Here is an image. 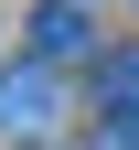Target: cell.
<instances>
[{
  "label": "cell",
  "instance_id": "1",
  "mask_svg": "<svg viewBox=\"0 0 139 150\" xmlns=\"http://www.w3.org/2000/svg\"><path fill=\"white\" fill-rule=\"evenodd\" d=\"M54 107H64V86H54V64H43V54L0 75V129H11V139H32V129H54Z\"/></svg>",
  "mask_w": 139,
  "mask_h": 150
},
{
  "label": "cell",
  "instance_id": "2",
  "mask_svg": "<svg viewBox=\"0 0 139 150\" xmlns=\"http://www.w3.org/2000/svg\"><path fill=\"white\" fill-rule=\"evenodd\" d=\"M32 54H43V64H86V54H96L86 0H43V11H32Z\"/></svg>",
  "mask_w": 139,
  "mask_h": 150
},
{
  "label": "cell",
  "instance_id": "3",
  "mask_svg": "<svg viewBox=\"0 0 139 150\" xmlns=\"http://www.w3.org/2000/svg\"><path fill=\"white\" fill-rule=\"evenodd\" d=\"M96 86H107L118 107H139V43H128V54H107V75H96Z\"/></svg>",
  "mask_w": 139,
  "mask_h": 150
},
{
  "label": "cell",
  "instance_id": "4",
  "mask_svg": "<svg viewBox=\"0 0 139 150\" xmlns=\"http://www.w3.org/2000/svg\"><path fill=\"white\" fill-rule=\"evenodd\" d=\"M96 150H139V107H107L96 118Z\"/></svg>",
  "mask_w": 139,
  "mask_h": 150
}]
</instances>
